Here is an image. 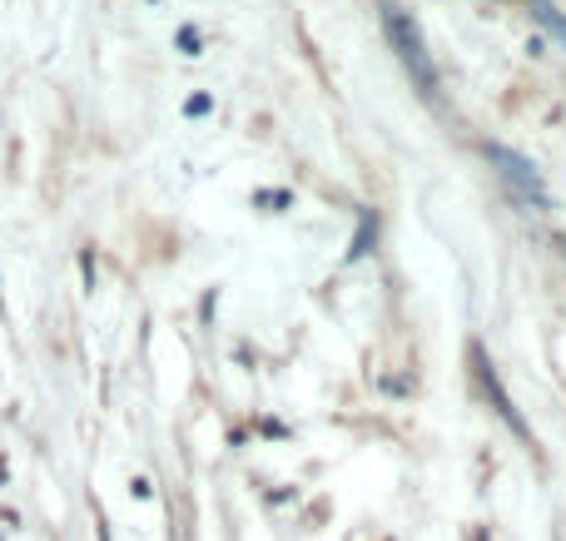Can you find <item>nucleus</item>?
<instances>
[{
  "mask_svg": "<svg viewBox=\"0 0 566 541\" xmlns=\"http://www.w3.org/2000/svg\"><path fill=\"white\" fill-rule=\"evenodd\" d=\"M378 15H383V31H387V45H393L397 65H403L407 74H413V85L422 90V100H432L438 105V65H432L428 45H422V31H417V21L397 5V0H378Z\"/></svg>",
  "mask_w": 566,
  "mask_h": 541,
  "instance_id": "nucleus-1",
  "label": "nucleus"
},
{
  "mask_svg": "<svg viewBox=\"0 0 566 541\" xmlns=\"http://www.w3.org/2000/svg\"><path fill=\"white\" fill-rule=\"evenodd\" d=\"M487 160H492V170H497V179H502L527 209H552V194H546L542 174H536V164L527 160V154H517V149H507V144H487Z\"/></svg>",
  "mask_w": 566,
  "mask_h": 541,
  "instance_id": "nucleus-2",
  "label": "nucleus"
},
{
  "mask_svg": "<svg viewBox=\"0 0 566 541\" xmlns=\"http://www.w3.org/2000/svg\"><path fill=\"white\" fill-rule=\"evenodd\" d=\"M472 368H477V382H482V393L492 397V407H497V417H502V423L512 427V432L522 437V442H532V427L522 423V413H517V403H512V397H507L502 378H497V368H492V362H487V353H482L477 343H472Z\"/></svg>",
  "mask_w": 566,
  "mask_h": 541,
  "instance_id": "nucleus-3",
  "label": "nucleus"
},
{
  "mask_svg": "<svg viewBox=\"0 0 566 541\" xmlns=\"http://www.w3.org/2000/svg\"><path fill=\"white\" fill-rule=\"evenodd\" d=\"M532 15H536V21H542L552 35H556V40L566 45V15H556V5H552V0H532Z\"/></svg>",
  "mask_w": 566,
  "mask_h": 541,
  "instance_id": "nucleus-4",
  "label": "nucleus"
},
{
  "mask_svg": "<svg viewBox=\"0 0 566 541\" xmlns=\"http://www.w3.org/2000/svg\"><path fill=\"white\" fill-rule=\"evenodd\" d=\"M179 45H184V55H199V35L194 31H179Z\"/></svg>",
  "mask_w": 566,
  "mask_h": 541,
  "instance_id": "nucleus-5",
  "label": "nucleus"
},
{
  "mask_svg": "<svg viewBox=\"0 0 566 541\" xmlns=\"http://www.w3.org/2000/svg\"><path fill=\"white\" fill-rule=\"evenodd\" d=\"M184 109H189V115H209V95H194Z\"/></svg>",
  "mask_w": 566,
  "mask_h": 541,
  "instance_id": "nucleus-6",
  "label": "nucleus"
},
{
  "mask_svg": "<svg viewBox=\"0 0 566 541\" xmlns=\"http://www.w3.org/2000/svg\"><path fill=\"white\" fill-rule=\"evenodd\" d=\"M556 249H562V254H566V234H562V239H556Z\"/></svg>",
  "mask_w": 566,
  "mask_h": 541,
  "instance_id": "nucleus-7",
  "label": "nucleus"
}]
</instances>
